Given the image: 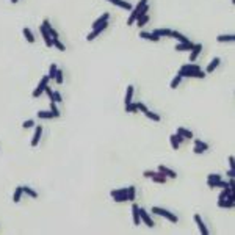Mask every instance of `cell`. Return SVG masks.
Wrapping results in <instances>:
<instances>
[{
  "label": "cell",
  "mask_w": 235,
  "mask_h": 235,
  "mask_svg": "<svg viewBox=\"0 0 235 235\" xmlns=\"http://www.w3.org/2000/svg\"><path fill=\"white\" fill-rule=\"evenodd\" d=\"M174 136H176V139H177V143L180 144V143H183V141H185V138L180 135V133H174Z\"/></svg>",
  "instance_id": "obj_46"
},
{
  "label": "cell",
  "mask_w": 235,
  "mask_h": 235,
  "mask_svg": "<svg viewBox=\"0 0 235 235\" xmlns=\"http://www.w3.org/2000/svg\"><path fill=\"white\" fill-rule=\"evenodd\" d=\"M233 201L232 199H227V201H224V199H220V202H218V207L220 208H232L233 207Z\"/></svg>",
  "instance_id": "obj_21"
},
{
  "label": "cell",
  "mask_w": 235,
  "mask_h": 235,
  "mask_svg": "<svg viewBox=\"0 0 235 235\" xmlns=\"http://www.w3.org/2000/svg\"><path fill=\"white\" fill-rule=\"evenodd\" d=\"M57 64H52L50 66V70H49V79H55V74H57Z\"/></svg>",
  "instance_id": "obj_40"
},
{
  "label": "cell",
  "mask_w": 235,
  "mask_h": 235,
  "mask_svg": "<svg viewBox=\"0 0 235 235\" xmlns=\"http://www.w3.org/2000/svg\"><path fill=\"white\" fill-rule=\"evenodd\" d=\"M147 22H149V16L144 14V16H141L139 19H136V25H138V27H144Z\"/></svg>",
  "instance_id": "obj_31"
},
{
  "label": "cell",
  "mask_w": 235,
  "mask_h": 235,
  "mask_svg": "<svg viewBox=\"0 0 235 235\" xmlns=\"http://www.w3.org/2000/svg\"><path fill=\"white\" fill-rule=\"evenodd\" d=\"M44 91H45V92H47V96H49V99H50V100H53V102H55V99H53V91H52V89H50V86H49V85H47V86H45V89H44Z\"/></svg>",
  "instance_id": "obj_42"
},
{
  "label": "cell",
  "mask_w": 235,
  "mask_h": 235,
  "mask_svg": "<svg viewBox=\"0 0 235 235\" xmlns=\"http://www.w3.org/2000/svg\"><path fill=\"white\" fill-rule=\"evenodd\" d=\"M132 97H133V86L129 85V86H127V92H126V100H124V104H126V105L130 104V102H132Z\"/></svg>",
  "instance_id": "obj_23"
},
{
  "label": "cell",
  "mask_w": 235,
  "mask_h": 235,
  "mask_svg": "<svg viewBox=\"0 0 235 235\" xmlns=\"http://www.w3.org/2000/svg\"><path fill=\"white\" fill-rule=\"evenodd\" d=\"M177 133H180L185 139H191V138H193V132H190L188 129H183V127H179V129H177Z\"/></svg>",
  "instance_id": "obj_20"
},
{
  "label": "cell",
  "mask_w": 235,
  "mask_h": 235,
  "mask_svg": "<svg viewBox=\"0 0 235 235\" xmlns=\"http://www.w3.org/2000/svg\"><path fill=\"white\" fill-rule=\"evenodd\" d=\"M152 33L157 35L158 38H164V36H171L173 30H169V28H157V30H154Z\"/></svg>",
  "instance_id": "obj_16"
},
{
  "label": "cell",
  "mask_w": 235,
  "mask_h": 235,
  "mask_svg": "<svg viewBox=\"0 0 235 235\" xmlns=\"http://www.w3.org/2000/svg\"><path fill=\"white\" fill-rule=\"evenodd\" d=\"M126 111H127V113H135V111H138V102H130V104H127V105H126Z\"/></svg>",
  "instance_id": "obj_29"
},
{
  "label": "cell",
  "mask_w": 235,
  "mask_h": 235,
  "mask_svg": "<svg viewBox=\"0 0 235 235\" xmlns=\"http://www.w3.org/2000/svg\"><path fill=\"white\" fill-rule=\"evenodd\" d=\"M47 32H49V35H50L52 38H58V33H57V30H53L52 27H50L49 30H47Z\"/></svg>",
  "instance_id": "obj_48"
},
{
  "label": "cell",
  "mask_w": 235,
  "mask_h": 235,
  "mask_svg": "<svg viewBox=\"0 0 235 235\" xmlns=\"http://www.w3.org/2000/svg\"><path fill=\"white\" fill-rule=\"evenodd\" d=\"M113 199H114L116 202H127V201H129L127 194H118V196H113Z\"/></svg>",
  "instance_id": "obj_37"
},
{
  "label": "cell",
  "mask_w": 235,
  "mask_h": 235,
  "mask_svg": "<svg viewBox=\"0 0 235 235\" xmlns=\"http://www.w3.org/2000/svg\"><path fill=\"white\" fill-rule=\"evenodd\" d=\"M201 50H202V44H201V42H199V44H194L193 49H191V53H190V61H196V58L199 57Z\"/></svg>",
  "instance_id": "obj_9"
},
{
  "label": "cell",
  "mask_w": 235,
  "mask_h": 235,
  "mask_svg": "<svg viewBox=\"0 0 235 235\" xmlns=\"http://www.w3.org/2000/svg\"><path fill=\"white\" fill-rule=\"evenodd\" d=\"M39 32H41V35H42V38H44V42H45V45L47 47H52L53 45V41H52V38H50V35H49V32H47L42 25L39 27Z\"/></svg>",
  "instance_id": "obj_8"
},
{
  "label": "cell",
  "mask_w": 235,
  "mask_h": 235,
  "mask_svg": "<svg viewBox=\"0 0 235 235\" xmlns=\"http://www.w3.org/2000/svg\"><path fill=\"white\" fill-rule=\"evenodd\" d=\"M139 218H141V221H144V224L146 226H149V227H154V220L149 216V213L144 210V208H139Z\"/></svg>",
  "instance_id": "obj_5"
},
{
  "label": "cell",
  "mask_w": 235,
  "mask_h": 235,
  "mask_svg": "<svg viewBox=\"0 0 235 235\" xmlns=\"http://www.w3.org/2000/svg\"><path fill=\"white\" fill-rule=\"evenodd\" d=\"M132 216H133V224L135 226H139L141 223V218H139V207L133 202L132 204Z\"/></svg>",
  "instance_id": "obj_7"
},
{
  "label": "cell",
  "mask_w": 235,
  "mask_h": 235,
  "mask_svg": "<svg viewBox=\"0 0 235 235\" xmlns=\"http://www.w3.org/2000/svg\"><path fill=\"white\" fill-rule=\"evenodd\" d=\"M138 110L144 113V111H147V107H146L144 104H141V102H138Z\"/></svg>",
  "instance_id": "obj_49"
},
{
  "label": "cell",
  "mask_w": 235,
  "mask_h": 235,
  "mask_svg": "<svg viewBox=\"0 0 235 235\" xmlns=\"http://www.w3.org/2000/svg\"><path fill=\"white\" fill-rule=\"evenodd\" d=\"M180 80H182V77H180V75L177 74V75H176V77L173 79V82H171V85H169V88H173V89H176V88H177V86L180 85Z\"/></svg>",
  "instance_id": "obj_34"
},
{
  "label": "cell",
  "mask_w": 235,
  "mask_h": 235,
  "mask_svg": "<svg viewBox=\"0 0 235 235\" xmlns=\"http://www.w3.org/2000/svg\"><path fill=\"white\" fill-rule=\"evenodd\" d=\"M152 212H154V213H157V215H160V216H164L166 220H169L171 223H177V221H179L176 215H173L171 212L164 210V208H161V207H152Z\"/></svg>",
  "instance_id": "obj_2"
},
{
  "label": "cell",
  "mask_w": 235,
  "mask_h": 235,
  "mask_svg": "<svg viewBox=\"0 0 235 235\" xmlns=\"http://www.w3.org/2000/svg\"><path fill=\"white\" fill-rule=\"evenodd\" d=\"M193 42L191 41H188V42H179L177 45H176V50L177 52H185V50H191L193 49Z\"/></svg>",
  "instance_id": "obj_11"
},
{
  "label": "cell",
  "mask_w": 235,
  "mask_h": 235,
  "mask_svg": "<svg viewBox=\"0 0 235 235\" xmlns=\"http://www.w3.org/2000/svg\"><path fill=\"white\" fill-rule=\"evenodd\" d=\"M143 176H144V177H149V179H152V177L155 176V171H144V173H143Z\"/></svg>",
  "instance_id": "obj_45"
},
{
  "label": "cell",
  "mask_w": 235,
  "mask_h": 235,
  "mask_svg": "<svg viewBox=\"0 0 235 235\" xmlns=\"http://www.w3.org/2000/svg\"><path fill=\"white\" fill-rule=\"evenodd\" d=\"M36 114H38L39 119H52V118H55L52 111H38Z\"/></svg>",
  "instance_id": "obj_25"
},
{
  "label": "cell",
  "mask_w": 235,
  "mask_h": 235,
  "mask_svg": "<svg viewBox=\"0 0 235 235\" xmlns=\"http://www.w3.org/2000/svg\"><path fill=\"white\" fill-rule=\"evenodd\" d=\"M55 80H57V83L58 85H61L63 83V70H57V74H55Z\"/></svg>",
  "instance_id": "obj_39"
},
{
  "label": "cell",
  "mask_w": 235,
  "mask_h": 235,
  "mask_svg": "<svg viewBox=\"0 0 235 235\" xmlns=\"http://www.w3.org/2000/svg\"><path fill=\"white\" fill-rule=\"evenodd\" d=\"M180 69H185V70H199V64H183Z\"/></svg>",
  "instance_id": "obj_35"
},
{
  "label": "cell",
  "mask_w": 235,
  "mask_h": 235,
  "mask_svg": "<svg viewBox=\"0 0 235 235\" xmlns=\"http://www.w3.org/2000/svg\"><path fill=\"white\" fill-rule=\"evenodd\" d=\"M220 179H221V176H220V174H210L207 180H220Z\"/></svg>",
  "instance_id": "obj_47"
},
{
  "label": "cell",
  "mask_w": 235,
  "mask_h": 235,
  "mask_svg": "<svg viewBox=\"0 0 235 235\" xmlns=\"http://www.w3.org/2000/svg\"><path fill=\"white\" fill-rule=\"evenodd\" d=\"M218 42H233L235 41V35H220L216 38Z\"/></svg>",
  "instance_id": "obj_19"
},
{
  "label": "cell",
  "mask_w": 235,
  "mask_h": 235,
  "mask_svg": "<svg viewBox=\"0 0 235 235\" xmlns=\"http://www.w3.org/2000/svg\"><path fill=\"white\" fill-rule=\"evenodd\" d=\"M52 41H53V45L57 47L58 50H61V52H64V50H66V47H64V44L60 41V38H52Z\"/></svg>",
  "instance_id": "obj_32"
},
{
  "label": "cell",
  "mask_w": 235,
  "mask_h": 235,
  "mask_svg": "<svg viewBox=\"0 0 235 235\" xmlns=\"http://www.w3.org/2000/svg\"><path fill=\"white\" fill-rule=\"evenodd\" d=\"M220 61H221V60H220L218 57H215L213 60H212V61H210V64L207 66V74H212V72H213V70H215V69L218 67Z\"/></svg>",
  "instance_id": "obj_17"
},
{
  "label": "cell",
  "mask_w": 235,
  "mask_h": 235,
  "mask_svg": "<svg viewBox=\"0 0 235 235\" xmlns=\"http://www.w3.org/2000/svg\"><path fill=\"white\" fill-rule=\"evenodd\" d=\"M144 116L147 118V119H151V121H155V122H158L161 118H160V114H157V113H152L151 110H147V111H144Z\"/></svg>",
  "instance_id": "obj_22"
},
{
  "label": "cell",
  "mask_w": 235,
  "mask_h": 235,
  "mask_svg": "<svg viewBox=\"0 0 235 235\" xmlns=\"http://www.w3.org/2000/svg\"><path fill=\"white\" fill-rule=\"evenodd\" d=\"M22 191L25 193V194H28L30 198H38V193H36L35 190H32L30 186H22Z\"/></svg>",
  "instance_id": "obj_33"
},
{
  "label": "cell",
  "mask_w": 235,
  "mask_h": 235,
  "mask_svg": "<svg viewBox=\"0 0 235 235\" xmlns=\"http://www.w3.org/2000/svg\"><path fill=\"white\" fill-rule=\"evenodd\" d=\"M108 17H110V14H108V13H104V14H102V16H100V17H99V19L96 20V22L92 24V28H96V27L102 25L104 22H108Z\"/></svg>",
  "instance_id": "obj_18"
},
{
  "label": "cell",
  "mask_w": 235,
  "mask_h": 235,
  "mask_svg": "<svg viewBox=\"0 0 235 235\" xmlns=\"http://www.w3.org/2000/svg\"><path fill=\"white\" fill-rule=\"evenodd\" d=\"M53 99H55V102H63V97H61V94L58 91L53 92Z\"/></svg>",
  "instance_id": "obj_44"
},
{
  "label": "cell",
  "mask_w": 235,
  "mask_h": 235,
  "mask_svg": "<svg viewBox=\"0 0 235 235\" xmlns=\"http://www.w3.org/2000/svg\"><path fill=\"white\" fill-rule=\"evenodd\" d=\"M49 80H50V79H49V75H44V77L41 79V82L38 83V86H36V88H35V91L32 92V96H33L35 99H36V97H39V96H41V94L44 92V89H45V86H47V85H49Z\"/></svg>",
  "instance_id": "obj_1"
},
{
  "label": "cell",
  "mask_w": 235,
  "mask_h": 235,
  "mask_svg": "<svg viewBox=\"0 0 235 235\" xmlns=\"http://www.w3.org/2000/svg\"><path fill=\"white\" fill-rule=\"evenodd\" d=\"M171 36H173V38H176L179 42H188V41H190V39L185 38V36H183L182 33H179V32H173V33H171Z\"/></svg>",
  "instance_id": "obj_27"
},
{
  "label": "cell",
  "mask_w": 235,
  "mask_h": 235,
  "mask_svg": "<svg viewBox=\"0 0 235 235\" xmlns=\"http://www.w3.org/2000/svg\"><path fill=\"white\" fill-rule=\"evenodd\" d=\"M194 146H199L201 149H204V151H207L208 149V144L207 143H204V141H201V139H194Z\"/></svg>",
  "instance_id": "obj_38"
},
{
  "label": "cell",
  "mask_w": 235,
  "mask_h": 235,
  "mask_svg": "<svg viewBox=\"0 0 235 235\" xmlns=\"http://www.w3.org/2000/svg\"><path fill=\"white\" fill-rule=\"evenodd\" d=\"M193 220L196 221V224H198V227H199V230H201V233H202V235H208V229L205 227V224H204V221L201 220V215H199V213H196V215L193 216Z\"/></svg>",
  "instance_id": "obj_6"
},
{
  "label": "cell",
  "mask_w": 235,
  "mask_h": 235,
  "mask_svg": "<svg viewBox=\"0 0 235 235\" xmlns=\"http://www.w3.org/2000/svg\"><path fill=\"white\" fill-rule=\"evenodd\" d=\"M152 180H154L155 183H166V176H163V174L158 171V173H155V176L152 177Z\"/></svg>",
  "instance_id": "obj_24"
},
{
  "label": "cell",
  "mask_w": 235,
  "mask_h": 235,
  "mask_svg": "<svg viewBox=\"0 0 235 235\" xmlns=\"http://www.w3.org/2000/svg\"><path fill=\"white\" fill-rule=\"evenodd\" d=\"M139 38H143V39H147V41H154V42L160 41V38H158L157 35L151 33V32H141V33H139Z\"/></svg>",
  "instance_id": "obj_15"
},
{
  "label": "cell",
  "mask_w": 235,
  "mask_h": 235,
  "mask_svg": "<svg viewBox=\"0 0 235 235\" xmlns=\"http://www.w3.org/2000/svg\"><path fill=\"white\" fill-rule=\"evenodd\" d=\"M41 135H42V126H38L36 130H35V135H33V139H32V146L36 147L38 143H39V139H41Z\"/></svg>",
  "instance_id": "obj_12"
},
{
  "label": "cell",
  "mask_w": 235,
  "mask_h": 235,
  "mask_svg": "<svg viewBox=\"0 0 235 235\" xmlns=\"http://www.w3.org/2000/svg\"><path fill=\"white\" fill-rule=\"evenodd\" d=\"M24 36H25V39L28 41V42H35V36H33V33H32V30L30 28H24Z\"/></svg>",
  "instance_id": "obj_28"
},
{
  "label": "cell",
  "mask_w": 235,
  "mask_h": 235,
  "mask_svg": "<svg viewBox=\"0 0 235 235\" xmlns=\"http://www.w3.org/2000/svg\"><path fill=\"white\" fill-rule=\"evenodd\" d=\"M107 25H108V22H104L102 25L96 27V28H94V30H92V32H91V33L86 36V39H88V41H92V39H96V38H97V36H99V35H100V33H102V32L107 28Z\"/></svg>",
  "instance_id": "obj_4"
},
{
  "label": "cell",
  "mask_w": 235,
  "mask_h": 235,
  "mask_svg": "<svg viewBox=\"0 0 235 235\" xmlns=\"http://www.w3.org/2000/svg\"><path fill=\"white\" fill-rule=\"evenodd\" d=\"M33 126H35V121H33V119L24 121V124H22V127H24V129H30V127H33Z\"/></svg>",
  "instance_id": "obj_43"
},
{
  "label": "cell",
  "mask_w": 235,
  "mask_h": 235,
  "mask_svg": "<svg viewBox=\"0 0 235 235\" xmlns=\"http://www.w3.org/2000/svg\"><path fill=\"white\" fill-rule=\"evenodd\" d=\"M229 164H230V169H235V158L232 155L229 157Z\"/></svg>",
  "instance_id": "obj_50"
},
{
  "label": "cell",
  "mask_w": 235,
  "mask_h": 235,
  "mask_svg": "<svg viewBox=\"0 0 235 235\" xmlns=\"http://www.w3.org/2000/svg\"><path fill=\"white\" fill-rule=\"evenodd\" d=\"M50 111L53 113V116H55V118H60V110L57 108V105H55V102H53V100H50Z\"/></svg>",
  "instance_id": "obj_36"
},
{
  "label": "cell",
  "mask_w": 235,
  "mask_h": 235,
  "mask_svg": "<svg viewBox=\"0 0 235 235\" xmlns=\"http://www.w3.org/2000/svg\"><path fill=\"white\" fill-rule=\"evenodd\" d=\"M193 151H194V154H202V152H204V149H201L199 146H194V149H193Z\"/></svg>",
  "instance_id": "obj_51"
},
{
  "label": "cell",
  "mask_w": 235,
  "mask_h": 235,
  "mask_svg": "<svg viewBox=\"0 0 235 235\" xmlns=\"http://www.w3.org/2000/svg\"><path fill=\"white\" fill-rule=\"evenodd\" d=\"M169 141H171L173 149H176V151H177V149H179V143H177V139H176V136H174V135H171V136H169Z\"/></svg>",
  "instance_id": "obj_41"
},
{
  "label": "cell",
  "mask_w": 235,
  "mask_h": 235,
  "mask_svg": "<svg viewBox=\"0 0 235 235\" xmlns=\"http://www.w3.org/2000/svg\"><path fill=\"white\" fill-rule=\"evenodd\" d=\"M207 185L210 188H226V186H229V183L221 180V179L220 180H207Z\"/></svg>",
  "instance_id": "obj_10"
},
{
  "label": "cell",
  "mask_w": 235,
  "mask_h": 235,
  "mask_svg": "<svg viewBox=\"0 0 235 235\" xmlns=\"http://www.w3.org/2000/svg\"><path fill=\"white\" fill-rule=\"evenodd\" d=\"M11 2H13V3H17V2H19V0H11Z\"/></svg>",
  "instance_id": "obj_53"
},
{
  "label": "cell",
  "mask_w": 235,
  "mask_h": 235,
  "mask_svg": "<svg viewBox=\"0 0 235 235\" xmlns=\"http://www.w3.org/2000/svg\"><path fill=\"white\" fill-rule=\"evenodd\" d=\"M179 75L183 79V77H196V79H205V72L204 70H185V69H180L179 70Z\"/></svg>",
  "instance_id": "obj_3"
},
{
  "label": "cell",
  "mask_w": 235,
  "mask_h": 235,
  "mask_svg": "<svg viewBox=\"0 0 235 235\" xmlns=\"http://www.w3.org/2000/svg\"><path fill=\"white\" fill-rule=\"evenodd\" d=\"M158 171H160L163 176L171 177V179H176V177H177V174H176L173 169H169V168H166V166H163V164H160V166H158Z\"/></svg>",
  "instance_id": "obj_13"
},
{
  "label": "cell",
  "mask_w": 235,
  "mask_h": 235,
  "mask_svg": "<svg viewBox=\"0 0 235 235\" xmlns=\"http://www.w3.org/2000/svg\"><path fill=\"white\" fill-rule=\"evenodd\" d=\"M135 196H136V188L132 185V186H129L127 188V198H129V201H135Z\"/></svg>",
  "instance_id": "obj_26"
},
{
  "label": "cell",
  "mask_w": 235,
  "mask_h": 235,
  "mask_svg": "<svg viewBox=\"0 0 235 235\" xmlns=\"http://www.w3.org/2000/svg\"><path fill=\"white\" fill-rule=\"evenodd\" d=\"M22 186H17L16 188V191H14V194H13V202H19L20 201V198H22Z\"/></svg>",
  "instance_id": "obj_30"
},
{
  "label": "cell",
  "mask_w": 235,
  "mask_h": 235,
  "mask_svg": "<svg viewBox=\"0 0 235 235\" xmlns=\"http://www.w3.org/2000/svg\"><path fill=\"white\" fill-rule=\"evenodd\" d=\"M110 3H113V5H116V6H119V8H124V10H132V5L129 3V2H124V0H108Z\"/></svg>",
  "instance_id": "obj_14"
},
{
  "label": "cell",
  "mask_w": 235,
  "mask_h": 235,
  "mask_svg": "<svg viewBox=\"0 0 235 235\" xmlns=\"http://www.w3.org/2000/svg\"><path fill=\"white\" fill-rule=\"evenodd\" d=\"M227 176H229V177H233V176H235V169H229Z\"/></svg>",
  "instance_id": "obj_52"
}]
</instances>
